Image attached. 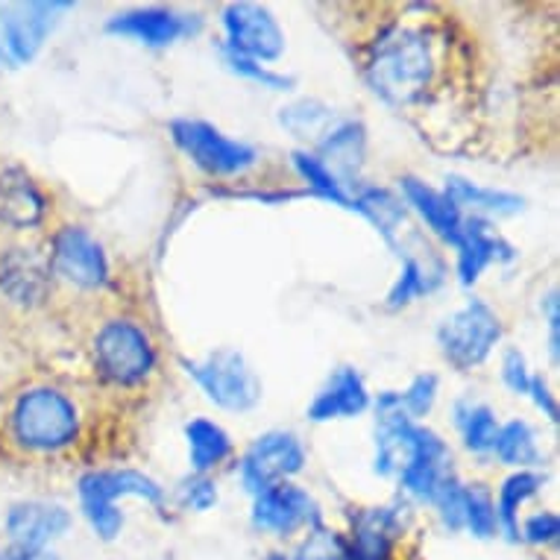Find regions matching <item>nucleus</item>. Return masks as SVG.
Segmentation results:
<instances>
[{
  "mask_svg": "<svg viewBox=\"0 0 560 560\" xmlns=\"http://www.w3.org/2000/svg\"><path fill=\"white\" fill-rule=\"evenodd\" d=\"M443 74L441 38L423 21H394L378 30L364 56V80L378 101L413 109L438 89Z\"/></svg>",
  "mask_w": 560,
  "mask_h": 560,
  "instance_id": "f257e3e1",
  "label": "nucleus"
},
{
  "mask_svg": "<svg viewBox=\"0 0 560 560\" xmlns=\"http://www.w3.org/2000/svg\"><path fill=\"white\" fill-rule=\"evenodd\" d=\"M136 497L148 505H165V487L138 469H92L77 481V499L80 514L89 523L92 534L103 542H115L124 532V511L118 508L120 499Z\"/></svg>",
  "mask_w": 560,
  "mask_h": 560,
  "instance_id": "f03ea898",
  "label": "nucleus"
},
{
  "mask_svg": "<svg viewBox=\"0 0 560 560\" xmlns=\"http://www.w3.org/2000/svg\"><path fill=\"white\" fill-rule=\"evenodd\" d=\"M12 438L27 452H59L80 438V408L59 387H30L10 413Z\"/></svg>",
  "mask_w": 560,
  "mask_h": 560,
  "instance_id": "7ed1b4c3",
  "label": "nucleus"
},
{
  "mask_svg": "<svg viewBox=\"0 0 560 560\" xmlns=\"http://www.w3.org/2000/svg\"><path fill=\"white\" fill-rule=\"evenodd\" d=\"M94 364L112 385H141L156 368V347L138 323L106 320L94 335Z\"/></svg>",
  "mask_w": 560,
  "mask_h": 560,
  "instance_id": "20e7f679",
  "label": "nucleus"
},
{
  "mask_svg": "<svg viewBox=\"0 0 560 560\" xmlns=\"http://www.w3.org/2000/svg\"><path fill=\"white\" fill-rule=\"evenodd\" d=\"M502 340V320L485 300H469L438 326V347L452 368L467 373L481 368Z\"/></svg>",
  "mask_w": 560,
  "mask_h": 560,
  "instance_id": "39448f33",
  "label": "nucleus"
},
{
  "mask_svg": "<svg viewBox=\"0 0 560 560\" xmlns=\"http://www.w3.org/2000/svg\"><path fill=\"white\" fill-rule=\"evenodd\" d=\"M171 138L194 167L209 176H238L256 167L258 150L247 141L223 136L209 120L176 118L171 120Z\"/></svg>",
  "mask_w": 560,
  "mask_h": 560,
  "instance_id": "423d86ee",
  "label": "nucleus"
},
{
  "mask_svg": "<svg viewBox=\"0 0 560 560\" xmlns=\"http://www.w3.org/2000/svg\"><path fill=\"white\" fill-rule=\"evenodd\" d=\"M183 364L206 399L223 411L244 413L261 402V378L235 349H218L202 361H183Z\"/></svg>",
  "mask_w": 560,
  "mask_h": 560,
  "instance_id": "0eeeda50",
  "label": "nucleus"
},
{
  "mask_svg": "<svg viewBox=\"0 0 560 560\" xmlns=\"http://www.w3.org/2000/svg\"><path fill=\"white\" fill-rule=\"evenodd\" d=\"M305 460H308V452L294 432H265L249 443V450L241 458V485L249 497H258L270 487L285 485L300 476L305 469Z\"/></svg>",
  "mask_w": 560,
  "mask_h": 560,
  "instance_id": "6e6552de",
  "label": "nucleus"
},
{
  "mask_svg": "<svg viewBox=\"0 0 560 560\" xmlns=\"http://www.w3.org/2000/svg\"><path fill=\"white\" fill-rule=\"evenodd\" d=\"M223 45L226 50L256 62L267 65L282 59L288 47L285 30L276 21V15L267 7L258 3H230L221 12Z\"/></svg>",
  "mask_w": 560,
  "mask_h": 560,
  "instance_id": "1a4fd4ad",
  "label": "nucleus"
},
{
  "mask_svg": "<svg viewBox=\"0 0 560 560\" xmlns=\"http://www.w3.org/2000/svg\"><path fill=\"white\" fill-rule=\"evenodd\" d=\"M71 3H19L0 15V68H21L42 54V47Z\"/></svg>",
  "mask_w": 560,
  "mask_h": 560,
  "instance_id": "9d476101",
  "label": "nucleus"
},
{
  "mask_svg": "<svg viewBox=\"0 0 560 560\" xmlns=\"http://www.w3.org/2000/svg\"><path fill=\"white\" fill-rule=\"evenodd\" d=\"M249 523L258 534H270V537H294L300 532H308L314 525L323 523L320 505L314 502V497L303 487L276 485L265 493L253 497V508H249Z\"/></svg>",
  "mask_w": 560,
  "mask_h": 560,
  "instance_id": "9b49d317",
  "label": "nucleus"
},
{
  "mask_svg": "<svg viewBox=\"0 0 560 560\" xmlns=\"http://www.w3.org/2000/svg\"><path fill=\"white\" fill-rule=\"evenodd\" d=\"M71 525H74V516L65 505L30 499V502H15L7 511L3 534H7V546L24 551H47L71 532Z\"/></svg>",
  "mask_w": 560,
  "mask_h": 560,
  "instance_id": "f8f14e48",
  "label": "nucleus"
},
{
  "mask_svg": "<svg viewBox=\"0 0 560 560\" xmlns=\"http://www.w3.org/2000/svg\"><path fill=\"white\" fill-rule=\"evenodd\" d=\"M50 267L85 291H97L109 282V261L97 241L83 226H62L50 241Z\"/></svg>",
  "mask_w": 560,
  "mask_h": 560,
  "instance_id": "ddd939ff",
  "label": "nucleus"
},
{
  "mask_svg": "<svg viewBox=\"0 0 560 560\" xmlns=\"http://www.w3.org/2000/svg\"><path fill=\"white\" fill-rule=\"evenodd\" d=\"M197 30H200V15H183V12L167 10V7L127 10L106 21L109 36L132 38L138 45L153 47V50L176 45V42L194 36Z\"/></svg>",
  "mask_w": 560,
  "mask_h": 560,
  "instance_id": "4468645a",
  "label": "nucleus"
},
{
  "mask_svg": "<svg viewBox=\"0 0 560 560\" xmlns=\"http://www.w3.org/2000/svg\"><path fill=\"white\" fill-rule=\"evenodd\" d=\"M405 528H408V516L399 505L361 508L359 514L352 516L347 560H396Z\"/></svg>",
  "mask_w": 560,
  "mask_h": 560,
  "instance_id": "2eb2a0df",
  "label": "nucleus"
},
{
  "mask_svg": "<svg viewBox=\"0 0 560 560\" xmlns=\"http://www.w3.org/2000/svg\"><path fill=\"white\" fill-rule=\"evenodd\" d=\"M452 247L458 253V256H455V270H458V282L464 288L476 285L478 279H481V273H485L490 265L511 261V258L516 256L514 247L490 226V221L476 218V214L464 218L458 241H455Z\"/></svg>",
  "mask_w": 560,
  "mask_h": 560,
  "instance_id": "dca6fc26",
  "label": "nucleus"
},
{
  "mask_svg": "<svg viewBox=\"0 0 560 560\" xmlns=\"http://www.w3.org/2000/svg\"><path fill=\"white\" fill-rule=\"evenodd\" d=\"M452 472V455L450 446L443 441L441 434H434L432 429H420V443H417V452H413L411 464L399 472V485L413 502H423V505H432L438 490H441Z\"/></svg>",
  "mask_w": 560,
  "mask_h": 560,
  "instance_id": "f3484780",
  "label": "nucleus"
},
{
  "mask_svg": "<svg viewBox=\"0 0 560 560\" xmlns=\"http://www.w3.org/2000/svg\"><path fill=\"white\" fill-rule=\"evenodd\" d=\"M373 405L364 376L355 368H338L331 370L326 385L314 394L308 405V420L312 423H329V420H349V417H361Z\"/></svg>",
  "mask_w": 560,
  "mask_h": 560,
  "instance_id": "a211bd4d",
  "label": "nucleus"
},
{
  "mask_svg": "<svg viewBox=\"0 0 560 560\" xmlns=\"http://www.w3.org/2000/svg\"><path fill=\"white\" fill-rule=\"evenodd\" d=\"M364 153H368V132L361 127L359 120L340 118V124L331 129L329 136L323 138L314 156L320 159L323 165L329 167L331 174L338 176V183L343 188H359L361 165H364Z\"/></svg>",
  "mask_w": 560,
  "mask_h": 560,
  "instance_id": "6ab92c4d",
  "label": "nucleus"
},
{
  "mask_svg": "<svg viewBox=\"0 0 560 560\" xmlns=\"http://www.w3.org/2000/svg\"><path fill=\"white\" fill-rule=\"evenodd\" d=\"M399 188H402V200L408 209L420 214L425 221V226L438 235L446 244H455L460 235V226H464V212L458 206L446 197L443 191L432 188L423 179L417 176H402L399 179Z\"/></svg>",
  "mask_w": 560,
  "mask_h": 560,
  "instance_id": "aec40b11",
  "label": "nucleus"
},
{
  "mask_svg": "<svg viewBox=\"0 0 560 560\" xmlns=\"http://www.w3.org/2000/svg\"><path fill=\"white\" fill-rule=\"evenodd\" d=\"M47 200L33 176L21 167L0 171V223L12 230H33L45 221Z\"/></svg>",
  "mask_w": 560,
  "mask_h": 560,
  "instance_id": "412c9836",
  "label": "nucleus"
},
{
  "mask_svg": "<svg viewBox=\"0 0 560 560\" xmlns=\"http://www.w3.org/2000/svg\"><path fill=\"white\" fill-rule=\"evenodd\" d=\"M349 212H359L364 221L373 223V230L385 238V244L399 249V238L408 232V206L399 194L378 185H359L352 191Z\"/></svg>",
  "mask_w": 560,
  "mask_h": 560,
  "instance_id": "4be33fe9",
  "label": "nucleus"
},
{
  "mask_svg": "<svg viewBox=\"0 0 560 560\" xmlns=\"http://www.w3.org/2000/svg\"><path fill=\"white\" fill-rule=\"evenodd\" d=\"M0 288L15 303L33 305L45 300L50 273L30 249H12L10 256L0 261Z\"/></svg>",
  "mask_w": 560,
  "mask_h": 560,
  "instance_id": "5701e85b",
  "label": "nucleus"
},
{
  "mask_svg": "<svg viewBox=\"0 0 560 560\" xmlns=\"http://www.w3.org/2000/svg\"><path fill=\"white\" fill-rule=\"evenodd\" d=\"M542 481L546 478L534 469H516L514 476H508L499 487V497L493 499L499 534H505L511 542H520V508L540 493Z\"/></svg>",
  "mask_w": 560,
  "mask_h": 560,
  "instance_id": "b1692460",
  "label": "nucleus"
},
{
  "mask_svg": "<svg viewBox=\"0 0 560 560\" xmlns=\"http://www.w3.org/2000/svg\"><path fill=\"white\" fill-rule=\"evenodd\" d=\"M185 441H188V460L197 476H209L223 460L232 455V438L223 432V425L197 417L185 425Z\"/></svg>",
  "mask_w": 560,
  "mask_h": 560,
  "instance_id": "393cba45",
  "label": "nucleus"
},
{
  "mask_svg": "<svg viewBox=\"0 0 560 560\" xmlns=\"http://www.w3.org/2000/svg\"><path fill=\"white\" fill-rule=\"evenodd\" d=\"M443 194L450 197L458 209L469 206L476 218L481 214H499V218H508V214L523 212L525 200L516 197L511 191H497V188H485V185H476L464 179V176H446V188Z\"/></svg>",
  "mask_w": 560,
  "mask_h": 560,
  "instance_id": "a878e982",
  "label": "nucleus"
},
{
  "mask_svg": "<svg viewBox=\"0 0 560 560\" xmlns=\"http://www.w3.org/2000/svg\"><path fill=\"white\" fill-rule=\"evenodd\" d=\"M279 124H282V129H288L294 138H300V141H312L314 148H317L323 138L338 127L340 118L338 112L331 109V106H326V103L296 101L291 103V106H282V109H279Z\"/></svg>",
  "mask_w": 560,
  "mask_h": 560,
  "instance_id": "bb28decb",
  "label": "nucleus"
},
{
  "mask_svg": "<svg viewBox=\"0 0 560 560\" xmlns=\"http://www.w3.org/2000/svg\"><path fill=\"white\" fill-rule=\"evenodd\" d=\"M455 429L460 432V441L469 452L476 455H490L493 452V443H497L499 434V420L493 408H487L481 402H472V399H460L455 402Z\"/></svg>",
  "mask_w": 560,
  "mask_h": 560,
  "instance_id": "cd10ccee",
  "label": "nucleus"
},
{
  "mask_svg": "<svg viewBox=\"0 0 560 560\" xmlns=\"http://www.w3.org/2000/svg\"><path fill=\"white\" fill-rule=\"evenodd\" d=\"M493 455L514 469H532L542 458L537 434H534V429L525 420H511V423L499 425Z\"/></svg>",
  "mask_w": 560,
  "mask_h": 560,
  "instance_id": "c85d7f7f",
  "label": "nucleus"
},
{
  "mask_svg": "<svg viewBox=\"0 0 560 560\" xmlns=\"http://www.w3.org/2000/svg\"><path fill=\"white\" fill-rule=\"evenodd\" d=\"M441 273L443 270H432L423 258L402 253V270H399V279L390 288V294H387V308H405L417 296L434 291V288L441 285Z\"/></svg>",
  "mask_w": 560,
  "mask_h": 560,
  "instance_id": "c756f323",
  "label": "nucleus"
},
{
  "mask_svg": "<svg viewBox=\"0 0 560 560\" xmlns=\"http://www.w3.org/2000/svg\"><path fill=\"white\" fill-rule=\"evenodd\" d=\"M291 162H294V171L300 174V179H303L317 197L335 202L340 209H352V194L338 183V176L331 174L329 167L323 165L314 153H308V150H294Z\"/></svg>",
  "mask_w": 560,
  "mask_h": 560,
  "instance_id": "7c9ffc66",
  "label": "nucleus"
},
{
  "mask_svg": "<svg viewBox=\"0 0 560 560\" xmlns=\"http://www.w3.org/2000/svg\"><path fill=\"white\" fill-rule=\"evenodd\" d=\"M464 532L476 540H493L499 534L497 505L485 485H467V502H464Z\"/></svg>",
  "mask_w": 560,
  "mask_h": 560,
  "instance_id": "2f4dec72",
  "label": "nucleus"
},
{
  "mask_svg": "<svg viewBox=\"0 0 560 560\" xmlns=\"http://www.w3.org/2000/svg\"><path fill=\"white\" fill-rule=\"evenodd\" d=\"M291 560H347V534L323 523L314 525L291 551Z\"/></svg>",
  "mask_w": 560,
  "mask_h": 560,
  "instance_id": "473e14b6",
  "label": "nucleus"
},
{
  "mask_svg": "<svg viewBox=\"0 0 560 560\" xmlns=\"http://www.w3.org/2000/svg\"><path fill=\"white\" fill-rule=\"evenodd\" d=\"M221 56H223V65L230 68L232 74L241 77V80H249V83L261 85V89H270V92H291V89H294V77L279 74V71L256 62V59L232 54V50H226V47H221Z\"/></svg>",
  "mask_w": 560,
  "mask_h": 560,
  "instance_id": "72a5a7b5",
  "label": "nucleus"
},
{
  "mask_svg": "<svg viewBox=\"0 0 560 560\" xmlns=\"http://www.w3.org/2000/svg\"><path fill=\"white\" fill-rule=\"evenodd\" d=\"M438 376L434 373H420L411 378V385L399 390V402H402L405 413L411 417L413 423L423 420L425 413H432L434 402H438Z\"/></svg>",
  "mask_w": 560,
  "mask_h": 560,
  "instance_id": "f704fd0d",
  "label": "nucleus"
},
{
  "mask_svg": "<svg viewBox=\"0 0 560 560\" xmlns=\"http://www.w3.org/2000/svg\"><path fill=\"white\" fill-rule=\"evenodd\" d=\"M464 502H467V485H460L458 476H452L434 497L432 505L438 508L443 528L450 534L464 532Z\"/></svg>",
  "mask_w": 560,
  "mask_h": 560,
  "instance_id": "c9c22d12",
  "label": "nucleus"
},
{
  "mask_svg": "<svg viewBox=\"0 0 560 560\" xmlns=\"http://www.w3.org/2000/svg\"><path fill=\"white\" fill-rule=\"evenodd\" d=\"M179 502H183L185 511H194V514H202V511H212L218 505V487L209 476H188L179 481Z\"/></svg>",
  "mask_w": 560,
  "mask_h": 560,
  "instance_id": "e433bc0d",
  "label": "nucleus"
},
{
  "mask_svg": "<svg viewBox=\"0 0 560 560\" xmlns=\"http://www.w3.org/2000/svg\"><path fill=\"white\" fill-rule=\"evenodd\" d=\"M560 537V520L555 511H537V514L525 516L520 523V540L528 542V546H537V549H546V546H555Z\"/></svg>",
  "mask_w": 560,
  "mask_h": 560,
  "instance_id": "4c0bfd02",
  "label": "nucleus"
},
{
  "mask_svg": "<svg viewBox=\"0 0 560 560\" xmlns=\"http://www.w3.org/2000/svg\"><path fill=\"white\" fill-rule=\"evenodd\" d=\"M502 382L511 394L525 396L528 394V385H532V370H528V361L516 347H508L505 355H502Z\"/></svg>",
  "mask_w": 560,
  "mask_h": 560,
  "instance_id": "58836bf2",
  "label": "nucleus"
},
{
  "mask_svg": "<svg viewBox=\"0 0 560 560\" xmlns=\"http://www.w3.org/2000/svg\"><path fill=\"white\" fill-rule=\"evenodd\" d=\"M525 396H532L537 411H542V417H549V423H558V402H555V394L546 385V378L532 376V385H528V394Z\"/></svg>",
  "mask_w": 560,
  "mask_h": 560,
  "instance_id": "ea45409f",
  "label": "nucleus"
},
{
  "mask_svg": "<svg viewBox=\"0 0 560 560\" xmlns=\"http://www.w3.org/2000/svg\"><path fill=\"white\" fill-rule=\"evenodd\" d=\"M542 314H546V323H549V352H551V359L558 361V347H560V340H558V331H560V314H558V291H549L546 294V300H542Z\"/></svg>",
  "mask_w": 560,
  "mask_h": 560,
  "instance_id": "a19ab883",
  "label": "nucleus"
},
{
  "mask_svg": "<svg viewBox=\"0 0 560 560\" xmlns=\"http://www.w3.org/2000/svg\"><path fill=\"white\" fill-rule=\"evenodd\" d=\"M0 560H62L54 549L47 551H24L15 549V546H3L0 549Z\"/></svg>",
  "mask_w": 560,
  "mask_h": 560,
  "instance_id": "79ce46f5",
  "label": "nucleus"
},
{
  "mask_svg": "<svg viewBox=\"0 0 560 560\" xmlns=\"http://www.w3.org/2000/svg\"><path fill=\"white\" fill-rule=\"evenodd\" d=\"M265 560H291V555L288 551H270Z\"/></svg>",
  "mask_w": 560,
  "mask_h": 560,
  "instance_id": "37998d69",
  "label": "nucleus"
}]
</instances>
